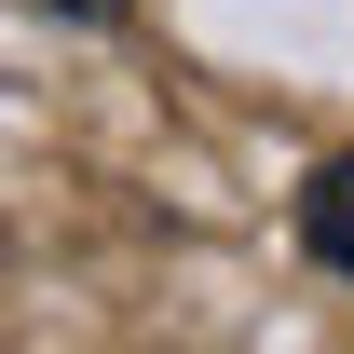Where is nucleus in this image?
<instances>
[{
    "instance_id": "1",
    "label": "nucleus",
    "mask_w": 354,
    "mask_h": 354,
    "mask_svg": "<svg viewBox=\"0 0 354 354\" xmlns=\"http://www.w3.org/2000/svg\"><path fill=\"white\" fill-rule=\"evenodd\" d=\"M300 245L354 286V150H341V164H313V191H300Z\"/></svg>"
},
{
    "instance_id": "2",
    "label": "nucleus",
    "mask_w": 354,
    "mask_h": 354,
    "mask_svg": "<svg viewBox=\"0 0 354 354\" xmlns=\"http://www.w3.org/2000/svg\"><path fill=\"white\" fill-rule=\"evenodd\" d=\"M28 14H68V28H123L136 0H28Z\"/></svg>"
}]
</instances>
